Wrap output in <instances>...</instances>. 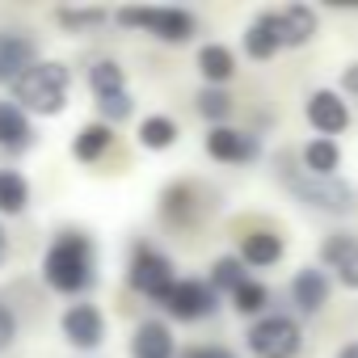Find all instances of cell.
<instances>
[{
    "instance_id": "32",
    "label": "cell",
    "mask_w": 358,
    "mask_h": 358,
    "mask_svg": "<svg viewBox=\"0 0 358 358\" xmlns=\"http://www.w3.org/2000/svg\"><path fill=\"white\" fill-rule=\"evenodd\" d=\"M177 358H236V350H228V345H190Z\"/></svg>"
},
{
    "instance_id": "4",
    "label": "cell",
    "mask_w": 358,
    "mask_h": 358,
    "mask_svg": "<svg viewBox=\"0 0 358 358\" xmlns=\"http://www.w3.org/2000/svg\"><path fill=\"white\" fill-rule=\"evenodd\" d=\"M215 190H207L203 182H190V177H182V182H169L156 199V215L164 228L173 232H194L203 228L211 215H215Z\"/></svg>"
},
{
    "instance_id": "23",
    "label": "cell",
    "mask_w": 358,
    "mask_h": 358,
    "mask_svg": "<svg viewBox=\"0 0 358 358\" xmlns=\"http://www.w3.org/2000/svg\"><path fill=\"white\" fill-rule=\"evenodd\" d=\"M135 139H139L143 152H169L177 139H182V127H177V118H169V114H148V118H139Z\"/></svg>"
},
{
    "instance_id": "16",
    "label": "cell",
    "mask_w": 358,
    "mask_h": 358,
    "mask_svg": "<svg viewBox=\"0 0 358 358\" xmlns=\"http://www.w3.org/2000/svg\"><path fill=\"white\" fill-rule=\"evenodd\" d=\"M131 358H177V337L169 329V320H139L131 333Z\"/></svg>"
},
{
    "instance_id": "33",
    "label": "cell",
    "mask_w": 358,
    "mask_h": 358,
    "mask_svg": "<svg viewBox=\"0 0 358 358\" xmlns=\"http://www.w3.org/2000/svg\"><path fill=\"white\" fill-rule=\"evenodd\" d=\"M341 93H350V97H358V59L341 72Z\"/></svg>"
},
{
    "instance_id": "13",
    "label": "cell",
    "mask_w": 358,
    "mask_h": 358,
    "mask_svg": "<svg viewBox=\"0 0 358 358\" xmlns=\"http://www.w3.org/2000/svg\"><path fill=\"white\" fill-rule=\"evenodd\" d=\"M34 148H38L34 118L13 97H0V152H5V156H26Z\"/></svg>"
},
{
    "instance_id": "8",
    "label": "cell",
    "mask_w": 358,
    "mask_h": 358,
    "mask_svg": "<svg viewBox=\"0 0 358 358\" xmlns=\"http://www.w3.org/2000/svg\"><path fill=\"white\" fill-rule=\"evenodd\" d=\"M59 333L76 354H97L110 337V320L93 299H76L59 312Z\"/></svg>"
},
{
    "instance_id": "12",
    "label": "cell",
    "mask_w": 358,
    "mask_h": 358,
    "mask_svg": "<svg viewBox=\"0 0 358 358\" xmlns=\"http://www.w3.org/2000/svg\"><path fill=\"white\" fill-rule=\"evenodd\" d=\"M203 148L215 164H253V160H262V139L245 127H211Z\"/></svg>"
},
{
    "instance_id": "30",
    "label": "cell",
    "mask_w": 358,
    "mask_h": 358,
    "mask_svg": "<svg viewBox=\"0 0 358 358\" xmlns=\"http://www.w3.org/2000/svg\"><path fill=\"white\" fill-rule=\"evenodd\" d=\"M131 114H135V97H131V93H122V97H110V101H97V118H101V122H110V127L127 122Z\"/></svg>"
},
{
    "instance_id": "10",
    "label": "cell",
    "mask_w": 358,
    "mask_h": 358,
    "mask_svg": "<svg viewBox=\"0 0 358 358\" xmlns=\"http://www.w3.org/2000/svg\"><path fill=\"white\" fill-rule=\"evenodd\" d=\"M43 59V38L34 30H0V89H13Z\"/></svg>"
},
{
    "instance_id": "35",
    "label": "cell",
    "mask_w": 358,
    "mask_h": 358,
    "mask_svg": "<svg viewBox=\"0 0 358 358\" xmlns=\"http://www.w3.org/2000/svg\"><path fill=\"white\" fill-rule=\"evenodd\" d=\"M337 358H358V341H350V345H341V350H337Z\"/></svg>"
},
{
    "instance_id": "3",
    "label": "cell",
    "mask_w": 358,
    "mask_h": 358,
    "mask_svg": "<svg viewBox=\"0 0 358 358\" xmlns=\"http://www.w3.org/2000/svg\"><path fill=\"white\" fill-rule=\"evenodd\" d=\"M9 97L30 114V118H59L72 101V68L64 59H38L13 89Z\"/></svg>"
},
{
    "instance_id": "25",
    "label": "cell",
    "mask_w": 358,
    "mask_h": 358,
    "mask_svg": "<svg viewBox=\"0 0 358 358\" xmlns=\"http://www.w3.org/2000/svg\"><path fill=\"white\" fill-rule=\"evenodd\" d=\"M299 164L308 169V173H316V177H337V169H341V148H337V139H308L303 148H299Z\"/></svg>"
},
{
    "instance_id": "29",
    "label": "cell",
    "mask_w": 358,
    "mask_h": 358,
    "mask_svg": "<svg viewBox=\"0 0 358 358\" xmlns=\"http://www.w3.org/2000/svg\"><path fill=\"white\" fill-rule=\"evenodd\" d=\"M228 299H232V312H236V316H257V320H262L266 308H270V287L257 282V278H249V282L236 287Z\"/></svg>"
},
{
    "instance_id": "27",
    "label": "cell",
    "mask_w": 358,
    "mask_h": 358,
    "mask_svg": "<svg viewBox=\"0 0 358 358\" xmlns=\"http://www.w3.org/2000/svg\"><path fill=\"white\" fill-rule=\"evenodd\" d=\"M194 110H199V118H207L211 127H228V118H232V110H236V97H232L228 89L203 85V89L194 93Z\"/></svg>"
},
{
    "instance_id": "6",
    "label": "cell",
    "mask_w": 358,
    "mask_h": 358,
    "mask_svg": "<svg viewBox=\"0 0 358 358\" xmlns=\"http://www.w3.org/2000/svg\"><path fill=\"white\" fill-rule=\"evenodd\" d=\"M114 22L127 30H143L164 47H182L199 34V17L190 9H118Z\"/></svg>"
},
{
    "instance_id": "34",
    "label": "cell",
    "mask_w": 358,
    "mask_h": 358,
    "mask_svg": "<svg viewBox=\"0 0 358 358\" xmlns=\"http://www.w3.org/2000/svg\"><path fill=\"white\" fill-rule=\"evenodd\" d=\"M9 257H13V236H9V228L0 224V270L9 266Z\"/></svg>"
},
{
    "instance_id": "7",
    "label": "cell",
    "mask_w": 358,
    "mask_h": 358,
    "mask_svg": "<svg viewBox=\"0 0 358 358\" xmlns=\"http://www.w3.org/2000/svg\"><path fill=\"white\" fill-rule=\"evenodd\" d=\"M245 345H249L253 358H295L299 345H303V329L287 312H266L262 320L249 324Z\"/></svg>"
},
{
    "instance_id": "1",
    "label": "cell",
    "mask_w": 358,
    "mask_h": 358,
    "mask_svg": "<svg viewBox=\"0 0 358 358\" xmlns=\"http://www.w3.org/2000/svg\"><path fill=\"white\" fill-rule=\"evenodd\" d=\"M38 274H43L47 291L68 295V299H85L97 287V241H93V232L76 228V224L51 232L43 262H38Z\"/></svg>"
},
{
    "instance_id": "15",
    "label": "cell",
    "mask_w": 358,
    "mask_h": 358,
    "mask_svg": "<svg viewBox=\"0 0 358 358\" xmlns=\"http://www.w3.org/2000/svg\"><path fill=\"white\" fill-rule=\"evenodd\" d=\"M241 47H245V55L249 59H257V64H266V59H274L278 51H287V43H282V22H278V9H262L249 26H245V34H241Z\"/></svg>"
},
{
    "instance_id": "20",
    "label": "cell",
    "mask_w": 358,
    "mask_h": 358,
    "mask_svg": "<svg viewBox=\"0 0 358 358\" xmlns=\"http://www.w3.org/2000/svg\"><path fill=\"white\" fill-rule=\"evenodd\" d=\"M110 148H114V127L101 122V118L85 122V127L72 135V160H76V164H101V160L110 156Z\"/></svg>"
},
{
    "instance_id": "19",
    "label": "cell",
    "mask_w": 358,
    "mask_h": 358,
    "mask_svg": "<svg viewBox=\"0 0 358 358\" xmlns=\"http://www.w3.org/2000/svg\"><path fill=\"white\" fill-rule=\"evenodd\" d=\"M282 253H287V241L270 228H253V232L241 236V262L249 270H270V266L282 262Z\"/></svg>"
},
{
    "instance_id": "26",
    "label": "cell",
    "mask_w": 358,
    "mask_h": 358,
    "mask_svg": "<svg viewBox=\"0 0 358 358\" xmlns=\"http://www.w3.org/2000/svg\"><path fill=\"white\" fill-rule=\"evenodd\" d=\"M114 13L110 9H101V5H85V9H72V5H59L55 13H51V22L59 26V30H68V34H89V30H97V26H106Z\"/></svg>"
},
{
    "instance_id": "5",
    "label": "cell",
    "mask_w": 358,
    "mask_h": 358,
    "mask_svg": "<svg viewBox=\"0 0 358 358\" xmlns=\"http://www.w3.org/2000/svg\"><path fill=\"white\" fill-rule=\"evenodd\" d=\"M177 266L164 249H156L152 241H135L131 245V257H127V287L152 303H164V295L177 287Z\"/></svg>"
},
{
    "instance_id": "17",
    "label": "cell",
    "mask_w": 358,
    "mask_h": 358,
    "mask_svg": "<svg viewBox=\"0 0 358 358\" xmlns=\"http://www.w3.org/2000/svg\"><path fill=\"white\" fill-rule=\"evenodd\" d=\"M291 303H295V312H303V316H316L324 303H329V274L320 270V266H303V270H295V278H291Z\"/></svg>"
},
{
    "instance_id": "2",
    "label": "cell",
    "mask_w": 358,
    "mask_h": 358,
    "mask_svg": "<svg viewBox=\"0 0 358 358\" xmlns=\"http://www.w3.org/2000/svg\"><path fill=\"white\" fill-rule=\"evenodd\" d=\"M274 177L282 182V190L299 203L312 207L320 215H345L354 211V190L341 182V177H316L299 164V152H278L274 156Z\"/></svg>"
},
{
    "instance_id": "28",
    "label": "cell",
    "mask_w": 358,
    "mask_h": 358,
    "mask_svg": "<svg viewBox=\"0 0 358 358\" xmlns=\"http://www.w3.org/2000/svg\"><path fill=\"white\" fill-rule=\"evenodd\" d=\"M245 282H249V266L241 262V253H224V257L211 262V287H215L220 295H232V291L245 287Z\"/></svg>"
},
{
    "instance_id": "31",
    "label": "cell",
    "mask_w": 358,
    "mask_h": 358,
    "mask_svg": "<svg viewBox=\"0 0 358 358\" xmlns=\"http://www.w3.org/2000/svg\"><path fill=\"white\" fill-rule=\"evenodd\" d=\"M17 333H22V320H17V312L9 308V299L0 295V354H9V350L17 345Z\"/></svg>"
},
{
    "instance_id": "21",
    "label": "cell",
    "mask_w": 358,
    "mask_h": 358,
    "mask_svg": "<svg viewBox=\"0 0 358 358\" xmlns=\"http://www.w3.org/2000/svg\"><path fill=\"white\" fill-rule=\"evenodd\" d=\"M194 68H199L203 85L224 89V85L236 76V51H232V47H224V43H203V47H199V55H194Z\"/></svg>"
},
{
    "instance_id": "14",
    "label": "cell",
    "mask_w": 358,
    "mask_h": 358,
    "mask_svg": "<svg viewBox=\"0 0 358 358\" xmlns=\"http://www.w3.org/2000/svg\"><path fill=\"white\" fill-rule=\"evenodd\" d=\"M320 266L350 291H358V232H329L320 241Z\"/></svg>"
},
{
    "instance_id": "22",
    "label": "cell",
    "mask_w": 358,
    "mask_h": 358,
    "mask_svg": "<svg viewBox=\"0 0 358 358\" xmlns=\"http://www.w3.org/2000/svg\"><path fill=\"white\" fill-rule=\"evenodd\" d=\"M34 203V186L22 169H0V215H26Z\"/></svg>"
},
{
    "instance_id": "9",
    "label": "cell",
    "mask_w": 358,
    "mask_h": 358,
    "mask_svg": "<svg viewBox=\"0 0 358 358\" xmlns=\"http://www.w3.org/2000/svg\"><path fill=\"white\" fill-rule=\"evenodd\" d=\"M160 308L182 324H199L220 312V291L211 287V278H177V287L164 295Z\"/></svg>"
},
{
    "instance_id": "18",
    "label": "cell",
    "mask_w": 358,
    "mask_h": 358,
    "mask_svg": "<svg viewBox=\"0 0 358 358\" xmlns=\"http://www.w3.org/2000/svg\"><path fill=\"white\" fill-rule=\"evenodd\" d=\"M85 85H89V93H93L97 101H110V97L131 93V89H127V68H122L114 55L89 59V64H85Z\"/></svg>"
},
{
    "instance_id": "11",
    "label": "cell",
    "mask_w": 358,
    "mask_h": 358,
    "mask_svg": "<svg viewBox=\"0 0 358 358\" xmlns=\"http://www.w3.org/2000/svg\"><path fill=\"white\" fill-rule=\"evenodd\" d=\"M303 118L308 127L320 135V139H333V135H345L350 131V101L337 93V89H312L303 97Z\"/></svg>"
},
{
    "instance_id": "24",
    "label": "cell",
    "mask_w": 358,
    "mask_h": 358,
    "mask_svg": "<svg viewBox=\"0 0 358 358\" xmlns=\"http://www.w3.org/2000/svg\"><path fill=\"white\" fill-rule=\"evenodd\" d=\"M278 22H282V43H287V47H308V43L316 38V30H320V17H316V9H308V5H287V9H278Z\"/></svg>"
}]
</instances>
